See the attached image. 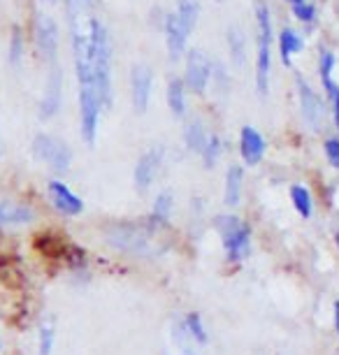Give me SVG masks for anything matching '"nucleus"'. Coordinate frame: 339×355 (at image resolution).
<instances>
[{
  "mask_svg": "<svg viewBox=\"0 0 339 355\" xmlns=\"http://www.w3.org/2000/svg\"><path fill=\"white\" fill-rule=\"evenodd\" d=\"M89 42H91V67H94V84L100 95L102 109H109L114 102V84H112V58H114V42L109 35V28L102 19L91 16L89 26Z\"/></svg>",
  "mask_w": 339,
  "mask_h": 355,
  "instance_id": "obj_1",
  "label": "nucleus"
},
{
  "mask_svg": "<svg viewBox=\"0 0 339 355\" xmlns=\"http://www.w3.org/2000/svg\"><path fill=\"white\" fill-rule=\"evenodd\" d=\"M256 93L267 98L270 77H272V45H274V26L272 12L265 0H256Z\"/></svg>",
  "mask_w": 339,
  "mask_h": 355,
  "instance_id": "obj_2",
  "label": "nucleus"
},
{
  "mask_svg": "<svg viewBox=\"0 0 339 355\" xmlns=\"http://www.w3.org/2000/svg\"><path fill=\"white\" fill-rule=\"evenodd\" d=\"M214 230L219 235L221 249H223L228 262H242L251 255L254 237H251L249 223H244L239 216H235V214H219V216H214Z\"/></svg>",
  "mask_w": 339,
  "mask_h": 355,
  "instance_id": "obj_3",
  "label": "nucleus"
},
{
  "mask_svg": "<svg viewBox=\"0 0 339 355\" xmlns=\"http://www.w3.org/2000/svg\"><path fill=\"white\" fill-rule=\"evenodd\" d=\"M158 230H153L149 223H114L107 230V242L116 251L131 255H144L151 251V237H156Z\"/></svg>",
  "mask_w": 339,
  "mask_h": 355,
  "instance_id": "obj_4",
  "label": "nucleus"
},
{
  "mask_svg": "<svg viewBox=\"0 0 339 355\" xmlns=\"http://www.w3.org/2000/svg\"><path fill=\"white\" fill-rule=\"evenodd\" d=\"M30 154L35 161L47 165L54 174H67L72 168V151L63 139L54 137L49 133H38L30 144Z\"/></svg>",
  "mask_w": 339,
  "mask_h": 355,
  "instance_id": "obj_5",
  "label": "nucleus"
},
{
  "mask_svg": "<svg viewBox=\"0 0 339 355\" xmlns=\"http://www.w3.org/2000/svg\"><path fill=\"white\" fill-rule=\"evenodd\" d=\"M102 102L96 87H79V135L86 146H94L100 130Z\"/></svg>",
  "mask_w": 339,
  "mask_h": 355,
  "instance_id": "obj_6",
  "label": "nucleus"
},
{
  "mask_svg": "<svg viewBox=\"0 0 339 355\" xmlns=\"http://www.w3.org/2000/svg\"><path fill=\"white\" fill-rule=\"evenodd\" d=\"M184 84L195 95H205L212 84V60L202 49H190L184 65Z\"/></svg>",
  "mask_w": 339,
  "mask_h": 355,
  "instance_id": "obj_7",
  "label": "nucleus"
},
{
  "mask_svg": "<svg viewBox=\"0 0 339 355\" xmlns=\"http://www.w3.org/2000/svg\"><path fill=\"white\" fill-rule=\"evenodd\" d=\"M163 163H165V146H160V144L149 146V149L138 158V163H135V170H133L135 191L138 193L149 191L153 186V181H156L160 168H163Z\"/></svg>",
  "mask_w": 339,
  "mask_h": 355,
  "instance_id": "obj_8",
  "label": "nucleus"
},
{
  "mask_svg": "<svg viewBox=\"0 0 339 355\" xmlns=\"http://www.w3.org/2000/svg\"><path fill=\"white\" fill-rule=\"evenodd\" d=\"M295 87H298V102H300L302 121H305L309 130H314V133L320 130L323 119H325V107H323L320 95L311 89V84L302 77L295 79Z\"/></svg>",
  "mask_w": 339,
  "mask_h": 355,
  "instance_id": "obj_9",
  "label": "nucleus"
},
{
  "mask_svg": "<svg viewBox=\"0 0 339 355\" xmlns=\"http://www.w3.org/2000/svg\"><path fill=\"white\" fill-rule=\"evenodd\" d=\"M33 35H35V47H38L40 56L47 63H56L58 56V23L52 19L45 12H38L33 21Z\"/></svg>",
  "mask_w": 339,
  "mask_h": 355,
  "instance_id": "obj_10",
  "label": "nucleus"
},
{
  "mask_svg": "<svg viewBox=\"0 0 339 355\" xmlns=\"http://www.w3.org/2000/svg\"><path fill=\"white\" fill-rule=\"evenodd\" d=\"M153 93V72L149 65L135 63L131 67V105L135 114H144L149 109Z\"/></svg>",
  "mask_w": 339,
  "mask_h": 355,
  "instance_id": "obj_11",
  "label": "nucleus"
},
{
  "mask_svg": "<svg viewBox=\"0 0 339 355\" xmlns=\"http://www.w3.org/2000/svg\"><path fill=\"white\" fill-rule=\"evenodd\" d=\"M61 105H63V70L56 63H52L45 82V91H42L40 98V119H54L61 112Z\"/></svg>",
  "mask_w": 339,
  "mask_h": 355,
  "instance_id": "obj_12",
  "label": "nucleus"
},
{
  "mask_svg": "<svg viewBox=\"0 0 339 355\" xmlns=\"http://www.w3.org/2000/svg\"><path fill=\"white\" fill-rule=\"evenodd\" d=\"M47 195H49V202L52 207L56 209L61 216H67V218H75L79 214L84 211V200L67 186L65 181L61 179H52L47 183Z\"/></svg>",
  "mask_w": 339,
  "mask_h": 355,
  "instance_id": "obj_13",
  "label": "nucleus"
},
{
  "mask_svg": "<svg viewBox=\"0 0 339 355\" xmlns=\"http://www.w3.org/2000/svg\"><path fill=\"white\" fill-rule=\"evenodd\" d=\"M265 151H267V139L263 137V133L256 130L254 126H244L239 130V156L244 165L256 168L258 163H263Z\"/></svg>",
  "mask_w": 339,
  "mask_h": 355,
  "instance_id": "obj_14",
  "label": "nucleus"
},
{
  "mask_svg": "<svg viewBox=\"0 0 339 355\" xmlns=\"http://www.w3.org/2000/svg\"><path fill=\"white\" fill-rule=\"evenodd\" d=\"M163 33H165V47H168V58L172 60V63H175V60H179L184 56V51H186L190 33L179 23V19H177L175 12L165 14Z\"/></svg>",
  "mask_w": 339,
  "mask_h": 355,
  "instance_id": "obj_15",
  "label": "nucleus"
},
{
  "mask_svg": "<svg viewBox=\"0 0 339 355\" xmlns=\"http://www.w3.org/2000/svg\"><path fill=\"white\" fill-rule=\"evenodd\" d=\"M35 221L33 207L21 205L14 200H0V230L5 228H23Z\"/></svg>",
  "mask_w": 339,
  "mask_h": 355,
  "instance_id": "obj_16",
  "label": "nucleus"
},
{
  "mask_svg": "<svg viewBox=\"0 0 339 355\" xmlns=\"http://www.w3.org/2000/svg\"><path fill=\"white\" fill-rule=\"evenodd\" d=\"M244 193V168L237 163H230L226 170V183H223V205L228 209H235L242 202Z\"/></svg>",
  "mask_w": 339,
  "mask_h": 355,
  "instance_id": "obj_17",
  "label": "nucleus"
},
{
  "mask_svg": "<svg viewBox=\"0 0 339 355\" xmlns=\"http://www.w3.org/2000/svg\"><path fill=\"white\" fill-rule=\"evenodd\" d=\"M172 211H175V195L172 191H160L156 198H153L151 214H149V223L153 230H160L165 225H170Z\"/></svg>",
  "mask_w": 339,
  "mask_h": 355,
  "instance_id": "obj_18",
  "label": "nucleus"
},
{
  "mask_svg": "<svg viewBox=\"0 0 339 355\" xmlns=\"http://www.w3.org/2000/svg\"><path fill=\"white\" fill-rule=\"evenodd\" d=\"M276 47H279V58L286 67L293 65V58L305 49V38L298 33L295 28H283L279 33V40H276Z\"/></svg>",
  "mask_w": 339,
  "mask_h": 355,
  "instance_id": "obj_19",
  "label": "nucleus"
},
{
  "mask_svg": "<svg viewBox=\"0 0 339 355\" xmlns=\"http://www.w3.org/2000/svg\"><path fill=\"white\" fill-rule=\"evenodd\" d=\"M165 100H168V109L175 119H184L188 112L186 107V84L179 77L168 79V89H165Z\"/></svg>",
  "mask_w": 339,
  "mask_h": 355,
  "instance_id": "obj_20",
  "label": "nucleus"
},
{
  "mask_svg": "<svg viewBox=\"0 0 339 355\" xmlns=\"http://www.w3.org/2000/svg\"><path fill=\"white\" fill-rule=\"evenodd\" d=\"M335 65L337 58L330 49H320V56H318V77H320V87H323L325 95L332 100V95L337 93L339 84L335 82Z\"/></svg>",
  "mask_w": 339,
  "mask_h": 355,
  "instance_id": "obj_21",
  "label": "nucleus"
},
{
  "mask_svg": "<svg viewBox=\"0 0 339 355\" xmlns=\"http://www.w3.org/2000/svg\"><path fill=\"white\" fill-rule=\"evenodd\" d=\"M207 137H209V130H207L205 121L198 119V116H193V119H188L186 124H184V144H186L188 151H193V154L200 156Z\"/></svg>",
  "mask_w": 339,
  "mask_h": 355,
  "instance_id": "obj_22",
  "label": "nucleus"
},
{
  "mask_svg": "<svg viewBox=\"0 0 339 355\" xmlns=\"http://www.w3.org/2000/svg\"><path fill=\"white\" fill-rule=\"evenodd\" d=\"M226 42H228V54H230V60L235 67H244L246 63V38L244 30L239 26H230L226 33Z\"/></svg>",
  "mask_w": 339,
  "mask_h": 355,
  "instance_id": "obj_23",
  "label": "nucleus"
},
{
  "mask_svg": "<svg viewBox=\"0 0 339 355\" xmlns=\"http://www.w3.org/2000/svg\"><path fill=\"white\" fill-rule=\"evenodd\" d=\"M182 323L184 328H186L188 336L193 339V344L198 348H205L209 344V330L205 325V321H202V316L198 311H188L186 316H182Z\"/></svg>",
  "mask_w": 339,
  "mask_h": 355,
  "instance_id": "obj_24",
  "label": "nucleus"
},
{
  "mask_svg": "<svg viewBox=\"0 0 339 355\" xmlns=\"http://www.w3.org/2000/svg\"><path fill=\"white\" fill-rule=\"evenodd\" d=\"M291 205L298 211L300 218H311L314 216V195L305 183H293L291 186Z\"/></svg>",
  "mask_w": 339,
  "mask_h": 355,
  "instance_id": "obj_25",
  "label": "nucleus"
},
{
  "mask_svg": "<svg viewBox=\"0 0 339 355\" xmlns=\"http://www.w3.org/2000/svg\"><path fill=\"white\" fill-rule=\"evenodd\" d=\"M175 14L182 26L186 28L188 33H193L195 26H198V19H200V0H179Z\"/></svg>",
  "mask_w": 339,
  "mask_h": 355,
  "instance_id": "obj_26",
  "label": "nucleus"
},
{
  "mask_svg": "<svg viewBox=\"0 0 339 355\" xmlns=\"http://www.w3.org/2000/svg\"><path fill=\"white\" fill-rule=\"evenodd\" d=\"M221 156H223V139L219 137L217 133H209L205 146H202L200 151V158H202V165H205V170H214L221 161Z\"/></svg>",
  "mask_w": 339,
  "mask_h": 355,
  "instance_id": "obj_27",
  "label": "nucleus"
},
{
  "mask_svg": "<svg viewBox=\"0 0 339 355\" xmlns=\"http://www.w3.org/2000/svg\"><path fill=\"white\" fill-rule=\"evenodd\" d=\"M54 344H56V323H54L52 318H45L38 330V353L52 355Z\"/></svg>",
  "mask_w": 339,
  "mask_h": 355,
  "instance_id": "obj_28",
  "label": "nucleus"
},
{
  "mask_svg": "<svg viewBox=\"0 0 339 355\" xmlns=\"http://www.w3.org/2000/svg\"><path fill=\"white\" fill-rule=\"evenodd\" d=\"M8 60L12 67H19L23 60V33L19 26L12 28L10 35V51H8Z\"/></svg>",
  "mask_w": 339,
  "mask_h": 355,
  "instance_id": "obj_29",
  "label": "nucleus"
},
{
  "mask_svg": "<svg viewBox=\"0 0 339 355\" xmlns=\"http://www.w3.org/2000/svg\"><path fill=\"white\" fill-rule=\"evenodd\" d=\"M212 87L221 95H226L230 91V75H228V70L221 63H212Z\"/></svg>",
  "mask_w": 339,
  "mask_h": 355,
  "instance_id": "obj_30",
  "label": "nucleus"
},
{
  "mask_svg": "<svg viewBox=\"0 0 339 355\" xmlns=\"http://www.w3.org/2000/svg\"><path fill=\"white\" fill-rule=\"evenodd\" d=\"M293 16L298 19L300 23H305V26H309V23L316 21V8H314L311 3H298L293 5Z\"/></svg>",
  "mask_w": 339,
  "mask_h": 355,
  "instance_id": "obj_31",
  "label": "nucleus"
},
{
  "mask_svg": "<svg viewBox=\"0 0 339 355\" xmlns=\"http://www.w3.org/2000/svg\"><path fill=\"white\" fill-rule=\"evenodd\" d=\"M323 151H325V158H328L330 168L339 170V135L337 137H328L323 142Z\"/></svg>",
  "mask_w": 339,
  "mask_h": 355,
  "instance_id": "obj_32",
  "label": "nucleus"
},
{
  "mask_svg": "<svg viewBox=\"0 0 339 355\" xmlns=\"http://www.w3.org/2000/svg\"><path fill=\"white\" fill-rule=\"evenodd\" d=\"M332 119H335V128L339 133V87H337V93L332 95Z\"/></svg>",
  "mask_w": 339,
  "mask_h": 355,
  "instance_id": "obj_33",
  "label": "nucleus"
},
{
  "mask_svg": "<svg viewBox=\"0 0 339 355\" xmlns=\"http://www.w3.org/2000/svg\"><path fill=\"white\" fill-rule=\"evenodd\" d=\"M332 323H335V332L339 336V299H335V307H332Z\"/></svg>",
  "mask_w": 339,
  "mask_h": 355,
  "instance_id": "obj_34",
  "label": "nucleus"
},
{
  "mask_svg": "<svg viewBox=\"0 0 339 355\" xmlns=\"http://www.w3.org/2000/svg\"><path fill=\"white\" fill-rule=\"evenodd\" d=\"M286 3H291V8H293V5H298V3H305V0H286Z\"/></svg>",
  "mask_w": 339,
  "mask_h": 355,
  "instance_id": "obj_35",
  "label": "nucleus"
},
{
  "mask_svg": "<svg viewBox=\"0 0 339 355\" xmlns=\"http://www.w3.org/2000/svg\"><path fill=\"white\" fill-rule=\"evenodd\" d=\"M335 244H337V249H339V230L335 232Z\"/></svg>",
  "mask_w": 339,
  "mask_h": 355,
  "instance_id": "obj_36",
  "label": "nucleus"
},
{
  "mask_svg": "<svg viewBox=\"0 0 339 355\" xmlns=\"http://www.w3.org/2000/svg\"><path fill=\"white\" fill-rule=\"evenodd\" d=\"M45 3H54V0H45Z\"/></svg>",
  "mask_w": 339,
  "mask_h": 355,
  "instance_id": "obj_37",
  "label": "nucleus"
},
{
  "mask_svg": "<svg viewBox=\"0 0 339 355\" xmlns=\"http://www.w3.org/2000/svg\"><path fill=\"white\" fill-rule=\"evenodd\" d=\"M0 158H3V149H0Z\"/></svg>",
  "mask_w": 339,
  "mask_h": 355,
  "instance_id": "obj_38",
  "label": "nucleus"
},
{
  "mask_svg": "<svg viewBox=\"0 0 339 355\" xmlns=\"http://www.w3.org/2000/svg\"><path fill=\"white\" fill-rule=\"evenodd\" d=\"M276 355H283V353H276Z\"/></svg>",
  "mask_w": 339,
  "mask_h": 355,
  "instance_id": "obj_39",
  "label": "nucleus"
}]
</instances>
